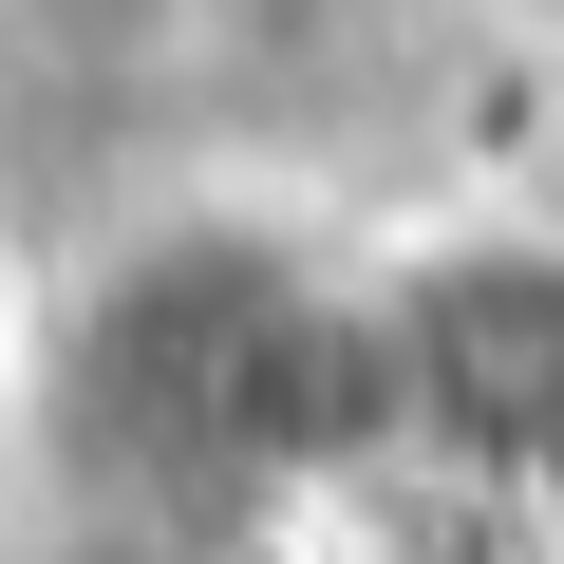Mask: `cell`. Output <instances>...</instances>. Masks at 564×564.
<instances>
[{
  "label": "cell",
  "instance_id": "277c9868",
  "mask_svg": "<svg viewBox=\"0 0 564 564\" xmlns=\"http://www.w3.org/2000/svg\"><path fill=\"white\" fill-rule=\"evenodd\" d=\"M95 564H302V545H245V527H151V545H95Z\"/></svg>",
  "mask_w": 564,
  "mask_h": 564
},
{
  "label": "cell",
  "instance_id": "3957f363",
  "mask_svg": "<svg viewBox=\"0 0 564 564\" xmlns=\"http://www.w3.org/2000/svg\"><path fill=\"white\" fill-rule=\"evenodd\" d=\"M302 564H545L508 508H433V527H358V545H302Z\"/></svg>",
  "mask_w": 564,
  "mask_h": 564
},
{
  "label": "cell",
  "instance_id": "6da1fadb",
  "mask_svg": "<svg viewBox=\"0 0 564 564\" xmlns=\"http://www.w3.org/2000/svg\"><path fill=\"white\" fill-rule=\"evenodd\" d=\"M302 302V263L245 226H170L132 245L76 339H57V433L95 452V489H170V508H245V377L263 321Z\"/></svg>",
  "mask_w": 564,
  "mask_h": 564
},
{
  "label": "cell",
  "instance_id": "5b68a950",
  "mask_svg": "<svg viewBox=\"0 0 564 564\" xmlns=\"http://www.w3.org/2000/svg\"><path fill=\"white\" fill-rule=\"evenodd\" d=\"M508 527H527V545H564V452H545V470L508 489Z\"/></svg>",
  "mask_w": 564,
  "mask_h": 564
},
{
  "label": "cell",
  "instance_id": "7a4b0ae2",
  "mask_svg": "<svg viewBox=\"0 0 564 564\" xmlns=\"http://www.w3.org/2000/svg\"><path fill=\"white\" fill-rule=\"evenodd\" d=\"M395 321V395H414V470H452L470 508H508L564 452V226H452L377 282Z\"/></svg>",
  "mask_w": 564,
  "mask_h": 564
}]
</instances>
